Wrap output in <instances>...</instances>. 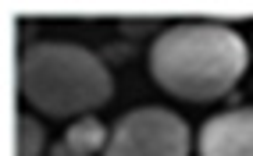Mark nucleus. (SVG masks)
Listing matches in <instances>:
<instances>
[{"instance_id":"5","label":"nucleus","mask_w":253,"mask_h":156,"mask_svg":"<svg viewBox=\"0 0 253 156\" xmlns=\"http://www.w3.org/2000/svg\"><path fill=\"white\" fill-rule=\"evenodd\" d=\"M64 138H68L75 149H82L86 156H93V153H104V149H107V142H111V128H107L100 117L86 114V117L72 121L68 131H64Z\"/></svg>"},{"instance_id":"3","label":"nucleus","mask_w":253,"mask_h":156,"mask_svg":"<svg viewBox=\"0 0 253 156\" xmlns=\"http://www.w3.org/2000/svg\"><path fill=\"white\" fill-rule=\"evenodd\" d=\"M193 128L171 107H136L111 128L104 156H189Z\"/></svg>"},{"instance_id":"4","label":"nucleus","mask_w":253,"mask_h":156,"mask_svg":"<svg viewBox=\"0 0 253 156\" xmlns=\"http://www.w3.org/2000/svg\"><path fill=\"white\" fill-rule=\"evenodd\" d=\"M200 156H253V107H232L207 117L196 131Z\"/></svg>"},{"instance_id":"7","label":"nucleus","mask_w":253,"mask_h":156,"mask_svg":"<svg viewBox=\"0 0 253 156\" xmlns=\"http://www.w3.org/2000/svg\"><path fill=\"white\" fill-rule=\"evenodd\" d=\"M50 156H86V153H82V149H75V146L68 142V138H61V142H54V146H50Z\"/></svg>"},{"instance_id":"2","label":"nucleus","mask_w":253,"mask_h":156,"mask_svg":"<svg viewBox=\"0 0 253 156\" xmlns=\"http://www.w3.org/2000/svg\"><path fill=\"white\" fill-rule=\"evenodd\" d=\"M18 96L36 114L79 121L114 96V75L93 50L79 43L43 39L18 57Z\"/></svg>"},{"instance_id":"6","label":"nucleus","mask_w":253,"mask_h":156,"mask_svg":"<svg viewBox=\"0 0 253 156\" xmlns=\"http://www.w3.org/2000/svg\"><path fill=\"white\" fill-rule=\"evenodd\" d=\"M43 125H36L32 117H22L18 121V156H40L43 149Z\"/></svg>"},{"instance_id":"1","label":"nucleus","mask_w":253,"mask_h":156,"mask_svg":"<svg viewBox=\"0 0 253 156\" xmlns=\"http://www.w3.org/2000/svg\"><path fill=\"white\" fill-rule=\"evenodd\" d=\"M250 46L232 25L182 22L150 43L146 71L161 93L182 103H214L243 82Z\"/></svg>"}]
</instances>
